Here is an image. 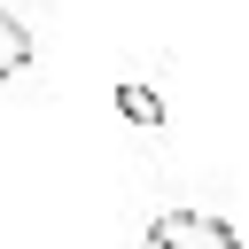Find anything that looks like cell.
I'll use <instances>...</instances> for the list:
<instances>
[{"label": "cell", "instance_id": "cell-3", "mask_svg": "<svg viewBox=\"0 0 249 249\" xmlns=\"http://www.w3.org/2000/svg\"><path fill=\"white\" fill-rule=\"evenodd\" d=\"M16 70H31V31L0 8V78H16Z\"/></svg>", "mask_w": 249, "mask_h": 249}, {"label": "cell", "instance_id": "cell-1", "mask_svg": "<svg viewBox=\"0 0 249 249\" xmlns=\"http://www.w3.org/2000/svg\"><path fill=\"white\" fill-rule=\"evenodd\" d=\"M148 249H249V241L210 210H156L148 218Z\"/></svg>", "mask_w": 249, "mask_h": 249}, {"label": "cell", "instance_id": "cell-2", "mask_svg": "<svg viewBox=\"0 0 249 249\" xmlns=\"http://www.w3.org/2000/svg\"><path fill=\"white\" fill-rule=\"evenodd\" d=\"M117 117H132L140 132H156V124H163V93H156L148 78H117Z\"/></svg>", "mask_w": 249, "mask_h": 249}]
</instances>
